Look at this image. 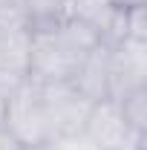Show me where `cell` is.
<instances>
[{
  "instance_id": "cell-4",
  "label": "cell",
  "mask_w": 147,
  "mask_h": 150,
  "mask_svg": "<svg viewBox=\"0 0 147 150\" xmlns=\"http://www.w3.org/2000/svg\"><path fill=\"white\" fill-rule=\"evenodd\" d=\"M37 84H40L43 107H46V115H49L52 139L84 130L87 112L95 101H90L84 93H78L72 84H43V81H37Z\"/></svg>"
},
{
  "instance_id": "cell-15",
  "label": "cell",
  "mask_w": 147,
  "mask_h": 150,
  "mask_svg": "<svg viewBox=\"0 0 147 150\" xmlns=\"http://www.w3.org/2000/svg\"><path fill=\"white\" fill-rule=\"evenodd\" d=\"M64 3H66V0H64Z\"/></svg>"
},
{
  "instance_id": "cell-13",
  "label": "cell",
  "mask_w": 147,
  "mask_h": 150,
  "mask_svg": "<svg viewBox=\"0 0 147 150\" xmlns=\"http://www.w3.org/2000/svg\"><path fill=\"white\" fill-rule=\"evenodd\" d=\"M0 150H26L18 139L12 136V130L3 124V118H0Z\"/></svg>"
},
{
  "instance_id": "cell-12",
  "label": "cell",
  "mask_w": 147,
  "mask_h": 150,
  "mask_svg": "<svg viewBox=\"0 0 147 150\" xmlns=\"http://www.w3.org/2000/svg\"><path fill=\"white\" fill-rule=\"evenodd\" d=\"M43 150H98L84 133H69V136H58L52 139Z\"/></svg>"
},
{
  "instance_id": "cell-7",
  "label": "cell",
  "mask_w": 147,
  "mask_h": 150,
  "mask_svg": "<svg viewBox=\"0 0 147 150\" xmlns=\"http://www.w3.org/2000/svg\"><path fill=\"white\" fill-rule=\"evenodd\" d=\"M78 93H84L90 101H101V98H110V81H107V43H95L84 64L78 67L75 78L69 81Z\"/></svg>"
},
{
  "instance_id": "cell-14",
  "label": "cell",
  "mask_w": 147,
  "mask_h": 150,
  "mask_svg": "<svg viewBox=\"0 0 147 150\" xmlns=\"http://www.w3.org/2000/svg\"><path fill=\"white\" fill-rule=\"evenodd\" d=\"M115 9H136V6H147V0H110Z\"/></svg>"
},
{
  "instance_id": "cell-10",
  "label": "cell",
  "mask_w": 147,
  "mask_h": 150,
  "mask_svg": "<svg viewBox=\"0 0 147 150\" xmlns=\"http://www.w3.org/2000/svg\"><path fill=\"white\" fill-rule=\"evenodd\" d=\"M29 78L26 69H18V67H9V64H0V118H3V110L9 104V98L18 93V87Z\"/></svg>"
},
{
  "instance_id": "cell-1",
  "label": "cell",
  "mask_w": 147,
  "mask_h": 150,
  "mask_svg": "<svg viewBox=\"0 0 147 150\" xmlns=\"http://www.w3.org/2000/svg\"><path fill=\"white\" fill-rule=\"evenodd\" d=\"M95 43H98V35L69 18L32 26L29 78L43 84H69Z\"/></svg>"
},
{
  "instance_id": "cell-9",
  "label": "cell",
  "mask_w": 147,
  "mask_h": 150,
  "mask_svg": "<svg viewBox=\"0 0 147 150\" xmlns=\"http://www.w3.org/2000/svg\"><path fill=\"white\" fill-rule=\"evenodd\" d=\"M112 101L118 104V110H121V115H124V121L136 133H141V136H147V87L130 90V93L118 95Z\"/></svg>"
},
{
  "instance_id": "cell-11",
  "label": "cell",
  "mask_w": 147,
  "mask_h": 150,
  "mask_svg": "<svg viewBox=\"0 0 147 150\" xmlns=\"http://www.w3.org/2000/svg\"><path fill=\"white\" fill-rule=\"evenodd\" d=\"M124 40L147 43V6L124 9Z\"/></svg>"
},
{
  "instance_id": "cell-2",
  "label": "cell",
  "mask_w": 147,
  "mask_h": 150,
  "mask_svg": "<svg viewBox=\"0 0 147 150\" xmlns=\"http://www.w3.org/2000/svg\"><path fill=\"white\" fill-rule=\"evenodd\" d=\"M3 124L12 130V136L26 150H43L52 142V127H49V115L43 107L37 81L26 78L18 87V93L9 98V104L3 110Z\"/></svg>"
},
{
  "instance_id": "cell-5",
  "label": "cell",
  "mask_w": 147,
  "mask_h": 150,
  "mask_svg": "<svg viewBox=\"0 0 147 150\" xmlns=\"http://www.w3.org/2000/svg\"><path fill=\"white\" fill-rule=\"evenodd\" d=\"M107 81L110 98L147 87V43L139 40L107 43Z\"/></svg>"
},
{
  "instance_id": "cell-6",
  "label": "cell",
  "mask_w": 147,
  "mask_h": 150,
  "mask_svg": "<svg viewBox=\"0 0 147 150\" xmlns=\"http://www.w3.org/2000/svg\"><path fill=\"white\" fill-rule=\"evenodd\" d=\"M32 20L23 0H0V64L29 72Z\"/></svg>"
},
{
  "instance_id": "cell-8",
  "label": "cell",
  "mask_w": 147,
  "mask_h": 150,
  "mask_svg": "<svg viewBox=\"0 0 147 150\" xmlns=\"http://www.w3.org/2000/svg\"><path fill=\"white\" fill-rule=\"evenodd\" d=\"M115 6H112L110 0H66V12H64V18L75 20V23H84L87 29H92L98 40L101 35L107 32V26H110V20L115 18Z\"/></svg>"
},
{
  "instance_id": "cell-3",
  "label": "cell",
  "mask_w": 147,
  "mask_h": 150,
  "mask_svg": "<svg viewBox=\"0 0 147 150\" xmlns=\"http://www.w3.org/2000/svg\"><path fill=\"white\" fill-rule=\"evenodd\" d=\"M81 133L98 150H144L147 147V136L136 133L124 121V115L112 98H101L92 104Z\"/></svg>"
}]
</instances>
